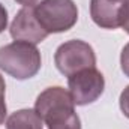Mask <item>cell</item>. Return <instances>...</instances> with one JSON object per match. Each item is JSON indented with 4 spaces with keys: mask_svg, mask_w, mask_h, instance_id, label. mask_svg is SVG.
<instances>
[{
    "mask_svg": "<svg viewBox=\"0 0 129 129\" xmlns=\"http://www.w3.org/2000/svg\"><path fill=\"white\" fill-rule=\"evenodd\" d=\"M71 93L60 87H48L36 99L35 111L48 129H81Z\"/></svg>",
    "mask_w": 129,
    "mask_h": 129,
    "instance_id": "cell-1",
    "label": "cell"
},
{
    "mask_svg": "<svg viewBox=\"0 0 129 129\" xmlns=\"http://www.w3.org/2000/svg\"><path fill=\"white\" fill-rule=\"evenodd\" d=\"M41 64V53L33 44L14 41L0 48V69L17 80L35 77L39 72Z\"/></svg>",
    "mask_w": 129,
    "mask_h": 129,
    "instance_id": "cell-2",
    "label": "cell"
},
{
    "mask_svg": "<svg viewBox=\"0 0 129 129\" xmlns=\"http://www.w3.org/2000/svg\"><path fill=\"white\" fill-rule=\"evenodd\" d=\"M33 9L48 35L68 32L78 20V9L74 0H42Z\"/></svg>",
    "mask_w": 129,
    "mask_h": 129,
    "instance_id": "cell-3",
    "label": "cell"
},
{
    "mask_svg": "<svg viewBox=\"0 0 129 129\" xmlns=\"http://www.w3.org/2000/svg\"><path fill=\"white\" fill-rule=\"evenodd\" d=\"M54 63L64 77H71L83 69L96 68V54L87 42L72 39L56 50Z\"/></svg>",
    "mask_w": 129,
    "mask_h": 129,
    "instance_id": "cell-4",
    "label": "cell"
},
{
    "mask_svg": "<svg viewBox=\"0 0 129 129\" xmlns=\"http://www.w3.org/2000/svg\"><path fill=\"white\" fill-rule=\"evenodd\" d=\"M68 86L75 105H89L104 93L105 80L96 68H89L68 77Z\"/></svg>",
    "mask_w": 129,
    "mask_h": 129,
    "instance_id": "cell-5",
    "label": "cell"
},
{
    "mask_svg": "<svg viewBox=\"0 0 129 129\" xmlns=\"http://www.w3.org/2000/svg\"><path fill=\"white\" fill-rule=\"evenodd\" d=\"M9 32L15 41H24L33 45L45 41V38L48 36L47 30L38 21L33 6H24L18 11L11 24Z\"/></svg>",
    "mask_w": 129,
    "mask_h": 129,
    "instance_id": "cell-6",
    "label": "cell"
},
{
    "mask_svg": "<svg viewBox=\"0 0 129 129\" xmlns=\"http://www.w3.org/2000/svg\"><path fill=\"white\" fill-rule=\"evenodd\" d=\"M125 2L92 0L90 2V15H92L93 23L102 29H110V30L120 27L122 9H123Z\"/></svg>",
    "mask_w": 129,
    "mask_h": 129,
    "instance_id": "cell-7",
    "label": "cell"
},
{
    "mask_svg": "<svg viewBox=\"0 0 129 129\" xmlns=\"http://www.w3.org/2000/svg\"><path fill=\"white\" fill-rule=\"evenodd\" d=\"M44 122L35 110L26 108L12 113L6 120V129H44Z\"/></svg>",
    "mask_w": 129,
    "mask_h": 129,
    "instance_id": "cell-8",
    "label": "cell"
},
{
    "mask_svg": "<svg viewBox=\"0 0 129 129\" xmlns=\"http://www.w3.org/2000/svg\"><path fill=\"white\" fill-rule=\"evenodd\" d=\"M5 90H6V84L3 77L0 75V125L5 123L6 119V102H5Z\"/></svg>",
    "mask_w": 129,
    "mask_h": 129,
    "instance_id": "cell-9",
    "label": "cell"
},
{
    "mask_svg": "<svg viewBox=\"0 0 129 129\" xmlns=\"http://www.w3.org/2000/svg\"><path fill=\"white\" fill-rule=\"evenodd\" d=\"M120 64H122L123 74L129 78V42L123 47V50H122V54H120Z\"/></svg>",
    "mask_w": 129,
    "mask_h": 129,
    "instance_id": "cell-10",
    "label": "cell"
},
{
    "mask_svg": "<svg viewBox=\"0 0 129 129\" xmlns=\"http://www.w3.org/2000/svg\"><path fill=\"white\" fill-rule=\"evenodd\" d=\"M119 104H120V110H122V113L129 119V86L122 92L120 99H119Z\"/></svg>",
    "mask_w": 129,
    "mask_h": 129,
    "instance_id": "cell-11",
    "label": "cell"
},
{
    "mask_svg": "<svg viewBox=\"0 0 129 129\" xmlns=\"http://www.w3.org/2000/svg\"><path fill=\"white\" fill-rule=\"evenodd\" d=\"M120 27L129 33V0L123 3V9H122V18H120Z\"/></svg>",
    "mask_w": 129,
    "mask_h": 129,
    "instance_id": "cell-12",
    "label": "cell"
},
{
    "mask_svg": "<svg viewBox=\"0 0 129 129\" xmlns=\"http://www.w3.org/2000/svg\"><path fill=\"white\" fill-rule=\"evenodd\" d=\"M6 26H8V11L0 3V33L6 29Z\"/></svg>",
    "mask_w": 129,
    "mask_h": 129,
    "instance_id": "cell-13",
    "label": "cell"
},
{
    "mask_svg": "<svg viewBox=\"0 0 129 129\" xmlns=\"http://www.w3.org/2000/svg\"><path fill=\"white\" fill-rule=\"evenodd\" d=\"M17 3H20V5H23V6H33V5H36L39 0H15Z\"/></svg>",
    "mask_w": 129,
    "mask_h": 129,
    "instance_id": "cell-14",
    "label": "cell"
},
{
    "mask_svg": "<svg viewBox=\"0 0 129 129\" xmlns=\"http://www.w3.org/2000/svg\"><path fill=\"white\" fill-rule=\"evenodd\" d=\"M114 2H125V0H114Z\"/></svg>",
    "mask_w": 129,
    "mask_h": 129,
    "instance_id": "cell-15",
    "label": "cell"
}]
</instances>
